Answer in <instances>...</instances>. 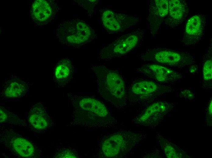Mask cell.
Here are the masks:
<instances>
[{
  "instance_id": "1",
  "label": "cell",
  "mask_w": 212,
  "mask_h": 158,
  "mask_svg": "<svg viewBox=\"0 0 212 158\" xmlns=\"http://www.w3.org/2000/svg\"><path fill=\"white\" fill-rule=\"evenodd\" d=\"M91 68L96 76L101 95L115 105H123L125 101L126 88L122 76L117 71L104 66L92 65Z\"/></svg>"
},
{
  "instance_id": "2",
  "label": "cell",
  "mask_w": 212,
  "mask_h": 158,
  "mask_svg": "<svg viewBox=\"0 0 212 158\" xmlns=\"http://www.w3.org/2000/svg\"><path fill=\"white\" fill-rule=\"evenodd\" d=\"M56 33L61 43L74 47L90 42L96 36L94 31L89 25L78 19L62 22L58 26Z\"/></svg>"
},
{
  "instance_id": "3",
  "label": "cell",
  "mask_w": 212,
  "mask_h": 158,
  "mask_svg": "<svg viewBox=\"0 0 212 158\" xmlns=\"http://www.w3.org/2000/svg\"><path fill=\"white\" fill-rule=\"evenodd\" d=\"M142 59L165 66L184 67L195 63L194 57L185 51L167 48H155L143 54Z\"/></svg>"
},
{
  "instance_id": "4",
  "label": "cell",
  "mask_w": 212,
  "mask_h": 158,
  "mask_svg": "<svg viewBox=\"0 0 212 158\" xmlns=\"http://www.w3.org/2000/svg\"><path fill=\"white\" fill-rule=\"evenodd\" d=\"M143 35V31L138 30L122 36L101 49L98 59L107 60L126 55L141 43Z\"/></svg>"
},
{
  "instance_id": "5",
  "label": "cell",
  "mask_w": 212,
  "mask_h": 158,
  "mask_svg": "<svg viewBox=\"0 0 212 158\" xmlns=\"http://www.w3.org/2000/svg\"><path fill=\"white\" fill-rule=\"evenodd\" d=\"M139 140L138 133L119 132L105 139L102 144L101 149L107 157H122L129 152Z\"/></svg>"
},
{
  "instance_id": "6",
  "label": "cell",
  "mask_w": 212,
  "mask_h": 158,
  "mask_svg": "<svg viewBox=\"0 0 212 158\" xmlns=\"http://www.w3.org/2000/svg\"><path fill=\"white\" fill-rule=\"evenodd\" d=\"M0 140L11 151L22 158H38L40 152L31 142L10 129L0 133Z\"/></svg>"
},
{
  "instance_id": "7",
  "label": "cell",
  "mask_w": 212,
  "mask_h": 158,
  "mask_svg": "<svg viewBox=\"0 0 212 158\" xmlns=\"http://www.w3.org/2000/svg\"><path fill=\"white\" fill-rule=\"evenodd\" d=\"M101 17L104 27L113 33L123 31L135 25L139 21L136 17L116 13L107 9L102 10Z\"/></svg>"
},
{
  "instance_id": "8",
  "label": "cell",
  "mask_w": 212,
  "mask_h": 158,
  "mask_svg": "<svg viewBox=\"0 0 212 158\" xmlns=\"http://www.w3.org/2000/svg\"><path fill=\"white\" fill-rule=\"evenodd\" d=\"M206 24L205 16L198 13L191 17L186 22L181 43L183 46L197 44L203 38Z\"/></svg>"
},
{
  "instance_id": "9",
  "label": "cell",
  "mask_w": 212,
  "mask_h": 158,
  "mask_svg": "<svg viewBox=\"0 0 212 158\" xmlns=\"http://www.w3.org/2000/svg\"><path fill=\"white\" fill-rule=\"evenodd\" d=\"M137 71L160 83H170L178 81L182 77L179 72L157 63H149L142 65Z\"/></svg>"
},
{
  "instance_id": "10",
  "label": "cell",
  "mask_w": 212,
  "mask_h": 158,
  "mask_svg": "<svg viewBox=\"0 0 212 158\" xmlns=\"http://www.w3.org/2000/svg\"><path fill=\"white\" fill-rule=\"evenodd\" d=\"M170 88L151 80H141L134 82L129 91L131 98L143 100L168 91Z\"/></svg>"
},
{
  "instance_id": "11",
  "label": "cell",
  "mask_w": 212,
  "mask_h": 158,
  "mask_svg": "<svg viewBox=\"0 0 212 158\" xmlns=\"http://www.w3.org/2000/svg\"><path fill=\"white\" fill-rule=\"evenodd\" d=\"M168 0H153L150 2L147 21L150 32L153 36L157 34L168 15Z\"/></svg>"
},
{
  "instance_id": "12",
  "label": "cell",
  "mask_w": 212,
  "mask_h": 158,
  "mask_svg": "<svg viewBox=\"0 0 212 158\" xmlns=\"http://www.w3.org/2000/svg\"><path fill=\"white\" fill-rule=\"evenodd\" d=\"M168 15L164 22L167 26L175 28L186 20L189 12V9L186 1L168 0Z\"/></svg>"
},
{
  "instance_id": "13",
  "label": "cell",
  "mask_w": 212,
  "mask_h": 158,
  "mask_svg": "<svg viewBox=\"0 0 212 158\" xmlns=\"http://www.w3.org/2000/svg\"><path fill=\"white\" fill-rule=\"evenodd\" d=\"M57 9V4L53 1L36 0L32 5L31 15L36 22L44 23L54 17Z\"/></svg>"
},
{
  "instance_id": "14",
  "label": "cell",
  "mask_w": 212,
  "mask_h": 158,
  "mask_svg": "<svg viewBox=\"0 0 212 158\" xmlns=\"http://www.w3.org/2000/svg\"><path fill=\"white\" fill-rule=\"evenodd\" d=\"M172 108L169 103L163 101L154 102L146 109L143 114L137 118V122L147 125L155 122Z\"/></svg>"
},
{
  "instance_id": "15",
  "label": "cell",
  "mask_w": 212,
  "mask_h": 158,
  "mask_svg": "<svg viewBox=\"0 0 212 158\" xmlns=\"http://www.w3.org/2000/svg\"><path fill=\"white\" fill-rule=\"evenodd\" d=\"M28 121L34 128L39 130L46 129L50 124L49 117L44 106L39 103L35 104L30 109Z\"/></svg>"
},
{
  "instance_id": "16",
  "label": "cell",
  "mask_w": 212,
  "mask_h": 158,
  "mask_svg": "<svg viewBox=\"0 0 212 158\" xmlns=\"http://www.w3.org/2000/svg\"><path fill=\"white\" fill-rule=\"evenodd\" d=\"M74 71L73 65L67 58L63 59L57 64L54 72L55 82L60 86L68 83L72 79Z\"/></svg>"
},
{
  "instance_id": "17",
  "label": "cell",
  "mask_w": 212,
  "mask_h": 158,
  "mask_svg": "<svg viewBox=\"0 0 212 158\" xmlns=\"http://www.w3.org/2000/svg\"><path fill=\"white\" fill-rule=\"evenodd\" d=\"M78 104L81 109L101 117H105L108 114L107 108L103 103L91 97L81 98L78 101Z\"/></svg>"
},
{
  "instance_id": "18",
  "label": "cell",
  "mask_w": 212,
  "mask_h": 158,
  "mask_svg": "<svg viewBox=\"0 0 212 158\" xmlns=\"http://www.w3.org/2000/svg\"><path fill=\"white\" fill-rule=\"evenodd\" d=\"M26 83L19 79L10 80L5 86L3 94L9 98H14L24 96L27 90Z\"/></svg>"
},
{
  "instance_id": "19",
  "label": "cell",
  "mask_w": 212,
  "mask_h": 158,
  "mask_svg": "<svg viewBox=\"0 0 212 158\" xmlns=\"http://www.w3.org/2000/svg\"><path fill=\"white\" fill-rule=\"evenodd\" d=\"M160 143L165 155L168 158L182 157V154L179 152V149L174 145L168 142L163 138L160 139Z\"/></svg>"
},
{
  "instance_id": "20",
  "label": "cell",
  "mask_w": 212,
  "mask_h": 158,
  "mask_svg": "<svg viewBox=\"0 0 212 158\" xmlns=\"http://www.w3.org/2000/svg\"><path fill=\"white\" fill-rule=\"evenodd\" d=\"M0 121L1 123H12L24 125L25 122L14 114L2 107L0 108Z\"/></svg>"
},
{
  "instance_id": "21",
  "label": "cell",
  "mask_w": 212,
  "mask_h": 158,
  "mask_svg": "<svg viewBox=\"0 0 212 158\" xmlns=\"http://www.w3.org/2000/svg\"><path fill=\"white\" fill-rule=\"evenodd\" d=\"M203 79L205 81H209L212 78V60L211 57L204 62L202 69Z\"/></svg>"
},
{
  "instance_id": "22",
  "label": "cell",
  "mask_w": 212,
  "mask_h": 158,
  "mask_svg": "<svg viewBox=\"0 0 212 158\" xmlns=\"http://www.w3.org/2000/svg\"><path fill=\"white\" fill-rule=\"evenodd\" d=\"M78 4L85 9L89 14H92L95 7L97 4V0H77Z\"/></svg>"
},
{
  "instance_id": "23",
  "label": "cell",
  "mask_w": 212,
  "mask_h": 158,
  "mask_svg": "<svg viewBox=\"0 0 212 158\" xmlns=\"http://www.w3.org/2000/svg\"><path fill=\"white\" fill-rule=\"evenodd\" d=\"M55 158H75L77 156L72 151L65 149L60 151L55 156Z\"/></svg>"
},
{
  "instance_id": "24",
  "label": "cell",
  "mask_w": 212,
  "mask_h": 158,
  "mask_svg": "<svg viewBox=\"0 0 212 158\" xmlns=\"http://www.w3.org/2000/svg\"><path fill=\"white\" fill-rule=\"evenodd\" d=\"M179 96L181 98L189 100H192L194 98V94L189 90L185 89L181 92Z\"/></svg>"
},
{
  "instance_id": "25",
  "label": "cell",
  "mask_w": 212,
  "mask_h": 158,
  "mask_svg": "<svg viewBox=\"0 0 212 158\" xmlns=\"http://www.w3.org/2000/svg\"><path fill=\"white\" fill-rule=\"evenodd\" d=\"M212 98L210 99L208 104L207 109V116L208 118H212Z\"/></svg>"
},
{
  "instance_id": "26",
  "label": "cell",
  "mask_w": 212,
  "mask_h": 158,
  "mask_svg": "<svg viewBox=\"0 0 212 158\" xmlns=\"http://www.w3.org/2000/svg\"><path fill=\"white\" fill-rule=\"evenodd\" d=\"M197 66L195 64L191 65L189 68V72L192 74L196 73L197 71Z\"/></svg>"
}]
</instances>
